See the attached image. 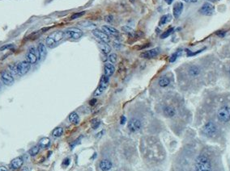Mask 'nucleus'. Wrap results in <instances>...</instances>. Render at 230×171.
<instances>
[{
	"label": "nucleus",
	"mask_w": 230,
	"mask_h": 171,
	"mask_svg": "<svg viewBox=\"0 0 230 171\" xmlns=\"http://www.w3.org/2000/svg\"><path fill=\"white\" fill-rule=\"evenodd\" d=\"M97 102V99H95V98H93V99H92V101H90V104L91 105H93L94 103Z\"/></svg>",
	"instance_id": "nucleus-43"
},
{
	"label": "nucleus",
	"mask_w": 230,
	"mask_h": 171,
	"mask_svg": "<svg viewBox=\"0 0 230 171\" xmlns=\"http://www.w3.org/2000/svg\"><path fill=\"white\" fill-rule=\"evenodd\" d=\"M113 46H114V48H116V49H119L121 47V44L118 42V41H114L113 42Z\"/></svg>",
	"instance_id": "nucleus-38"
},
{
	"label": "nucleus",
	"mask_w": 230,
	"mask_h": 171,
	"mask_svg": "<svg viewBox=\"0 0 230 171\" xmlns=\"http://www.w3.org/2000/svg\"><path fill=\"white\" fill-rule=\"evenodd\" d=\"M69 162H70V160L67 158V159H66L65 161H63V164H64V165H66V166H67V165L69 164Z\"/></svg>",
	"instance_id": "nucleus-41"
},
{
	"label": "nucleus",
	"mask_w": 230,
	"mask_h": 171,
	"mask_svg": "<svg viewBox=\"0 0 230 171\" xmlns=\"http://www.w3.org/2000/svg\"><path fill=\"white\" fill-rule=\"evenodd\" d=\"M141 128V122L137 119H132L129 121L128 128L131 132H135L139 131Z\"/></svg>",
	"instance_id": "nucleus-12"
},
{
	"label": "nucleus",
	"mask_w": 230,
	"mask_h": 171,
	"mask_svg": "<svg viewBox=\"0 0 230 171\" xmlns=\"http://www.w3.org/2000/svg\"><path fill=\"white\" fill-rule=\"evenodd\" d=\"M69 120L73 124H78L79 122V117L78 114L76 112L70 113L69 116Z\"/></svg>",
	"instance_id": "nucleus-21"
},
{
	"label": "nucleus",
	"mask_w": 230,
	"mask_h": 171,
	"mask_svg": "<svg viewBox=\"0 0 230 171\" xmlns=\"http://www.w3.org/2000/svg\"><path fill=\"white\" fill-rule=\"evenodd\" d=\"M23 165V159L22 157H16L15 159H13L11 162V167L13 170H17L19 168L21 167V166Z\"/></svg>",
	"instance_id": "nucleus-17"
},
{
	"label": "nucleus",
	"mask_w": 230,
	"mask_h": 171,
	"mask_svg": "<svg viewBox=\"0 0 230 171\" xmlns=\"http://www.w3.org/2000/svg\"><path fill=\"white\" fill-rule=\"evenodd\" d=\"M114 66L111 63H107L105 65V75L107 77H110L114 72Z\"/></svg>",
	"instance_id": "nucleus-19"
},
{
	"label": "nucleus",
	"mask_w": 230,
	"mask_h": 171,
	"mask_svg": "<svg viewBox=\"0 0 230 171\" xmlns=\"http://www.w3.org/2000/svg\"><path fill=\"white\" fill-rule=\"evenodd\" d=\"M182 10H183V3H175V5L173 6V16L175 17L176 19H178L182 12Z\"/></svg>",
	"instance_id": "nucleus-14"
},
{
	"label": "nucleus",
	"mask_w": 230,
	"mask_h": 171,
	"mask_svg": "<svg viewBox=\"0 0 230 171\" xmlns=\"http://www.w3.org/2000/svg\"><path fill=\"white\" fill-rule=\"evenodd\" d=\"M9 70L10 71L12 72L13 74H18V72H17V65H10L9 66Z\"/></svg>",
	"instance_id": "nucleus-32"
},
{
	"label": "nucleus",
	"mask_w": 230,
	"mask_h": 171,
	"mask_svg": "<svg viewBox=\"0 0 230 171\" xmlns=\"http://www.w3.org/2000/svg\"><path fill=\"white\" fill-rule=\"evenodd\" d=\"M131 1H133V0H131Z\"/></svg>",
	"instance_id": "nucleus-47"
},
{
	"label": "nucleus",
	"mask_w": 230,
	"mask_h": 171,
	"mask_svg": "<svg viewBox=\"0 0 230 171\" xmlns=\"http://www.w3.org/2000/svg\"><path fill=\"white\" fill-rule=\"evenodd\" d=\"M0 171H8V170L4 167V166H2V167L0 168Z\"/></svg>",
	"instance_id": "nucleus-45"
},
{
	"label": "nucleus",
	"mask_w": 230,
	"mask_h": 171,
	"mask_svg": "<svg viewBox=\"0 0 230 171\" xmlns=\"http://www.w3.org/2000/svg\"><path fill=\"white\" fill-rule=\"evenodd\" d=\"M64 35H65V32H63L62 31H55V32L51 33L50 35L46 38V45L49 48L55 47L60 40H62L63 39Z\"/></svg>",
	"instance_id": "nucleus-1"
},
{
	"label": "nucleus",
	"mask_w": 230,
	"mask_h": 171,
	"mask_svg": "<svg viewBox=\"0 0 230 171\" xmlns=\"http://www.w3.org/2000/svg\"><path fill=\"white\" fill-rule=\"evenodd\" d=\"M63 128H60V127H59V128H56L53 131V136H55V137H59V136H61L62 135H63Z\"/></svg>",
	"instance_id": "nucleus-27"
},
{
	"label": "nucleus",
	"mask_w": 230,
	"mask_h": 171,
	"mask_svg": "<svg viewBox=\"0 0 230 171\" xmlns=\"http://www.w3.org/2000/svg\"><path fill=\"white\" fill-rule=\"evenodd\" d=\"M219 120L222 122H228L230 120V107L228 106L222 107L217 113Z\"/></svg>",
	"instance_id": "nucleus-4"
},
{
	"label": "nucleus",
	"mask_w": 230,
	"mask_h": 171,
	"mask_svg": "<svg viewBox=\"0 0 230 171\" xmlns=\"http://www.w3.org/2000/svg\"><path fill=\"white\" fill-rule=\"evenodd\" d=\"M171 20H172V16H170V15H164V16H163L161 18H160L159 25H160V26L164 25L165 23H167L168 22H169Z\"/></svg>",
	"instance_id": "nucleus-23"
},
{
	"label": "nucleus",
	"mask_w": 230,
	"mask_h": 171,
	"mask_svg": "<svg viewBox=\"0 0 230 171\" xmlns=\"http://www.w3.org/2000/svg\"><path fill=\"white\" fill-rule=\"evenodd\" d=\"M196 170L197 171H211V166L210 161L205 156H199L196 160Z\"/></svg>",
	"instance_id": "nucleus-2"
},
{
	"label": "nucleus",
	"mask_w": 230,
	"mask_h": 171,
	"mask_svg": "<svg viewBox=\"0 0 230 171\" xmlns=\"http://www.w3.org/2000/svg\"><path fill=\"white\" fill-rule=\"evenodd\" d=\"M216 35L220 37H224L225 36V31H218L216 32Z\"/></svg>",
	"instance_id": "nucleus-37"
},
{
	"label": "nucleus",
	"mask_w": 230,
	"mask_h": 171,
	"mask_svg": "<svg viewBox=\"0 0 230 171\" xmlns=\"http://www.w3.org/2000/svg\"><path fill=\"white\" fill-rule=\"evenodd\" d=\"M108 85H109V77L103 75L102 79H101V82L98 86L97 89L96 90V91L94 92V96H100L105 91V90L107 88Z\"/></svg>",
	"instance_id": "nucleus-3"
},
{
	"label": "nucleus",
	"mask_w": 230,
	"mask_h": 171,
	"mask_svg": "<svg viewBox=\"0 0 230 171\" xmlns=\"http://www.w3.org/2000/svg\"><path fill=\"white\" fill-rule=\"evenodd\" d=\"M100 124H101V122H100V120H97V119H94V120H93L92 122H91L92 127H93V128H94V129L97 128L98 127H99Z\"/></svg>",
	"instance_id": "nucleus-31"
},
{
	"label": "nucleus",
	"mask_w": 230,
	"mask_h": 171,
	"mask_svg": "<svg viewBox=\"0 0 230 171\" xmlns=\"http://www.w3.org/2000/svg\"><path fill=\"white\" fill-rule=\"evenodd\" d=\"M98 47L100 48V49L104 53H105V54L109 53H110V51H111V47L109 46L107 43L103 42V41H101V40L98 42Z\"/></svg>",
	"instance_id": "nucleus-18"
},
{
	"label": "nucleus",
	"mask_w": 230,
	"mask_h": 171,
	"mask_svg": "<svg viewBox=\"0 0 230 171\" xmlns=\"http://www.w3.org/2000/svg\"><path fill=\"white\" fill-rule=\"evenodd\" d=\"M189 73L191 76H196L199 74V69L197 66H191L189 70Z\"/></svg>",
	"instance_id": "nucleus-28"
},
{
	"label": "nucleus",
	"mask_w": 230,
	"mask_h": 171,
	"mask_svg": "<svg viewBox=\"0 0 230 171\" xmlns=\"http://www.w3.org/2000/svg\"><path fill=\"white\" fill-rule=\"evenodd\" d=\"M113 18L112 16H107L105 17V20L106 22H108V23H111L113 21Z\"/></svg>",
	"instance_id": "nucleus-36"
},
{
	"label": "nucleus",
	"mask_w": 230,
	"mask_h": 171,
	"mask_svg": "<svg viewBox=\"0 0 230 171\" xmlns=\"http://www.w3.org/2000/svg\"><path fill=\"white\" fill-rule=\"evenodd\" d=\"M122 30L123 31H125L126 33H127L129 35H135V31H134L132 27H131L128 25H126L122 27Z\"/></svg>",
	"instance_id": "nucleus-25"
},
{
	"label": "nucleus",
	"mask_w": 230,
	"mask_h": 171,
	"mask_svg": "<svg viewBox=\"0 0 230 171\" xmlns=\"http://www.w3.org/2000/svg\"><path fill=\"white\" fill-rule=\"evenodd\" d=\"M164 114L168 117H173L175 115V110L171 107H164Z\"/></svg>",
	"instance_id": "nucleus-22"
},
{
	"label": "nucleus",
	"mask_w": 230,
	"mask_h": 171,
	"mask_svg": "<svg viewBox=\"0 0 230 171\" xmlns=\"http://www.w3.org/2000/svg\"><path fill=\"white\" fill-rule=\"evenodd\" d=\"M203 132L204 133L207 135V136H211L214 135L215 132H216V127L215 126V124L211 122L207 123V124L204 126L203 128Z\"/></svg>",
	"instance_id": "nucleus-13"
},
{
	"label": "nucleus",
	"mask_w": 230,
	"mask_h": 171,
	"mask_svg": "<svg viewBox=\"0 0 230 171\" xmlns=\"http://www.w3.org/2000/svg\"><path fill=\"white\" fill-rule=\"evenodd\" d=\"M109 60L111 63H115L117 62V55L115 53H111L109 56Z\"/></svg>",
	"instance_id": "nucleus-34"
},
{
	"label": "nucleus",
	"mask_w": 230,
	"mask_h": 171,
	"mask_svg": "<svg viewBox=\"0 0 230 171\" xmlns=\"http://www.w3.org/2000/svg\"><path fill=\"white\" fill-rule=\"evenodd\" d=\"M50 140L49 138L45 137V138H42L41 140H40L39 146L41 147V148H46L50 145Z\"/></svg>",
	"instance_id": "nucleus-24"
},
{
	"label": "nucleus",
	"mask_w": 230,
	"mask_h": 171,
	"mask_svg": "<svg viewBox=\"0 0 230 171\" xmlns=\"http://www.w3.org/2000/svg\"><path fill=\"white\" fill-rule=\"evenodd\" d=\"M1 79L6 86H11L14 82V78L9 72L4 70L1 74Z\"/></svg>",
	"instance_id": "nucleus-10"
},
{
	"label": "nucleus",
	"mask_w": 230,
	"mask_h": 171,
	"mask_svg": "<svg viewBox=\"0 0 230 171\" xmlns=\"http://www.w3.org/2000/svg\"><path fill=\"white\" fill-rule=\"evenodd\" d=\"M26 58H27V62H28L30 64H35L37 62L38 56L37 55V51L34 47H32L29 49L26 55Z\"/></svg>",
	"instance_id": "nucleus-7"
},
{
	"label": "nucleus",
	"mask_w": 230,
	"mask_h": 171,
	"mask_svg": "<svg viewBox=\"0 0 230 171\" xmlns=\"http://www.w3.org/2000/svg\"><path fill=\"white\" fill-rule=\"evenodd\" d=\"M126 122V117L125 116H122L121 118V124H124Z\"/></svg>",
	"instance_id": "nucleus-40"
},
{
	"label": "nucleus",
	"mask_w": 230,
	"mask_h": 171,
	"mask_svg": "<svg viewBox=\"0 0 230 171\" xmlns=\"http://www.w3.org/2000/svg\"><path fill=\"white\" fill-rule=\"evenodd\" d=\"M169 82H170V81H169V78H166V77H163V78H161L159 80V85L160 86H162V87H165V86H167L169 84Z\"/></svg>",
	"instance_id": "nucleus-26"
},
{
	"label": "nucleus",
	"mask_w": 230,
	"mask_h": 171,
	"mask_svg": "<svg viewBox=\"0 0 230 171\" xmlns=\"http://www.w3.org/2000/svg\"><path fill=\"white\" fill-rule=\"evenodd\" d=\"M85 14L84 12H78V13H75L74 15H72L71 17H70V20H75V19H78L79 17H81L82 16H84Z\"/></svg>",
	"instance_id": "nucleus-33"
},
{
	"label": "nucleus",
	"mask_w": 230,
	"mask_h": 171,
	"mask_svg": "<svg viewBox=\"0 0 230 171\" xmlns=\"http://www.w3.org/2000/svg\"><path fill=\"white\" fill-rule=\"evenodd\" d=\"M65 34L67 36H69L70 38L78 40L83 36V31L80 29L76 28V27H71V28H69L65 31Z\"/></svg>",
	"instance_id": "nucleus-6"
},
{
	"label": "nucleus",
	"mask_w": 230,
	"mask_h": 171,
	"mask_svg": "<svg viewBox=\"0 0 230 171\" xmlns=\"http://www.w3.org/2000/svg\"><path fill=\"white\" fill-rule=\"evenodd\" d=\"M111 167H112V163L108 160H103L100 163V168L102 169V170H109L111 169Z\"/></svg>",
	"instance_id": "nucleus-20"
},
{
	"label": "nucleus",
	"mask_w": 230,
	"mask_h": 171,
	"mask_svg": "<svg viewBox=\"0 0 230 171\" xmlns=\"http://www.w3.org/2000/svg\"><path fill=\"white\" fill-rule=\"evenodd\" d=\"M185 2H187V3H196L197 0H183Z\"/></svg>",
	"instance_id": "nucleus-42"
},
{
	"label": "nucleus",
	"mask_w": 230,
	"mask_h": 171,
	"mask_svg": "<svg viewBox=\"0 0 230 171\" xmlns=\"http://www.w3.org/2000/svg\"><path fill=\"white\" fill-rule=\"evenodd\" d=\"M39 148H40V146H34V147H32V148L29 150V154L31 156H36L37 153H38V152H39Z\"/></svg>",
	"instance_id": "nucleus-30"
},
{
	"label": "nucleus",
	"mask_w": 230,
	"mask_h": 171,
	"mask_svg": "<svg viewBox=\"0 0 230 171\" xmlns=\"http://www.w3.org/2000/svg\"><path fill=\"white\" fill-rule=\"evenodd\" d=\"M166 3H167V4H169V5H170V4H172V3L173 2V0H164Z\"/></svg>",
	"instance_id": "nucleus-44"
},
{
	"label": "nucleus",
	"mask_w": 230,
	"mask_h": 171,
	"mask_svg": "<svg viewBox=\"0 0 230 171\" xmlns=\"http://www.w3.org/2000/svg\"><path fill=\"white\" fill-rule=\"evenodd\" d=\"M199 12L204 16H211L214 12V6L209 3H205L199 9Z\"/></svg>",
	"instance_id": "nucleus-8"
},
{
	"label": "nucleus",
	"mask_w": 230,
	"mask_h": 171,
	"mask_svg": "<svg viewBox=\"0 0 230 171\" xmlns=\"http://www.w3.org/2000/svg\"><path fill=\"white\" fill-rule=\"evenodd\" d=\"M47 53L46 47L45 46V44H43L42 43H40L37 46V54H38V59L41 60V59L45 58L46 55Z\"/></svg>",
	"instance_id": "nucleus-15"
},
{
	"label": "nucleus",
	"mask_w": 230,
	"mask_h": 171,
	"mask_svg": "<svg viewBox=\"0 0 230 171\" xmlns=\"http://www.w3.org/2000/svg\"><path fill=\"white\" fill-rule=\"evenodd\" d=\"M30 66L31 64L27 62V61H23L17 64V72H18V75L20 76H23L24 74H26L28 72V70H30Z\"/></svg>",
	"instance_id": "nucleus-5"
},
{
	"label": "nucleus",
	"mask_w": 230,
	"mask_h": 171,
	"mask_svg": "<svg viewBox=\"0 0 230 171\" xmlns=\"http://www.w3.org/2000/svg\"><path fill=\"white\" fill-rule=\"evenodd\" d=\"M180 53H181L180 51H178V52H176L175 53H173V54L172 55L171 57H170V59H169V62H175L176 59L178 58V55H179Z\"/></svg>",
	"instance_id": "nucleus-35"
},
{
	"label": "nucleus",
	"mask_w": 230,
	"mask_h": 171,
	"mask_svg": "<svg viewBox=\"0 0 230 171\" xmlns=\"http://www.w3.org/2000/svg\"><path fill=\"white\" fill-rule=\"evenodd\" d=\"M173 31H174V28H173V27H170V28H169L167 31H165L164 33H163V34H161V36H160V38H161V39L167 38L168 36H169L171 35Z\"/></svg>",
	"instance_id": "nucleus-29"
},
{
	"label": "nucleus",
	"mask_w": 230,
	"mask_h": 171,
	"mask_svg": "<svg viewBox=\"0 0 230 171\" xmlns=\"http://www.w3.org/2000/svg\"><path fill=\"white\" fill-rule=\"evenodd\" d=\"M12 44H7V45H4V46L1 47L0 50L3 51L4 50V49H9V48H12Z\"/></svg>",
	"instance_id": "nucleus-39"
},
{
	"label": "nucleus",
	"mask_w": 230,
	"mask_h": 171,
	"mask_svg": "<svg viewBox=\"0 0 230 171\" xmlns=\"http://www.w3.org/2000/svg\"><path fill=\"white\" fill-rule=\"evenodd\" d=\"M23 171H29V170H28V168H24V169L23 170Z\"/></svg>",
	"instance_id": "nucleus-46"
},
{
	"label": "nucleus",
	"mask_w": 230,
	"mask_h": 171,
	"mask_svg": "<svg viewBox=\"0 0 230 171\" xmlns=\"http://www.w3.org/2000/svg\"><path fill=\"white\" fill-rule=\"evenodd\" d=\"M93 34L95 37H97L101 41L108 43L109 42V36L108 34H106L105 31H102L99 29H94L93 30Z\"/></svg>",
	"instance_id": "nucleus-9"
},
{
	"label": "nucleus",
	"mask_w": 230,
	"mask_h": 171,
	"mask_svg": "<svg viewBox=\"0 0 230 171\" xmlns=\"http://www.w3.org/2000/svg\"><path fill=\"white\" fill-rule=\"evenodd\" d=\"M102 30L105 31L106 34L112 36H118L119 35V31H117L116 28L109 26V25H105L102 27Z\"/></svg>",
	"instance_id": "nucleus-16"
},
{
	"label": "nucleus",
	"mask_w": 230,
	"mask_h": 171,
	"mask_svg": "<svg viewBox=\"0 0 230 171\" xmlns=\"http://www.w3.org/2000/svg\"><path fill=\"white\" fill-rule=\"evenodd\" d=\"M159 53H160L159 48H156V49H151V50L145 51L144 53H142L140 55V57H143V58H147V59L154 58V57H156V56L159 54Z\"/></svg>",
	"instance_id": "nucleus-11"
}]
</instances>
